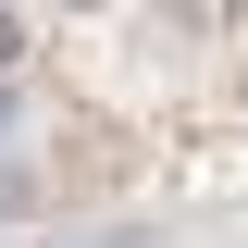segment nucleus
<instances>
[{
  "label": "nucleus",
  "mask_w": 248,
  "mask_h": 248,
  "mask_svg": "<svg viewBox=\"0 0 248 248\" xmlns=\"http://www.w3.org/2000/svg\"><path fill=\"white\" fill-rule=\"evenodd\" d=\"M13 199H25V174H0V211H13Z\"/></svg>",
  "instance_id": "2"
},
{
  "label": "nucleus",
  "mask_w": 248,
  "mask_h": 248,
  "mask_svg": "<svg viewBox=\"0 0 248 248\" xmlns=\"http://www.w3.org/2000/svg\"><path fill=\"white\" fill-rule=\"evenodd\" d=\"M13 50H25V37H13V25H0V75H13Z\"/></svg>",
  "instance_id": "3"
},
{
  "label": "nucleus",
  "mask_w": 248,
  "mask_h": 248,
  "mask_svg": "<svg viewBox=\"0 0 248 248\" xmlns=\"http://www.w3.org/2000/svg\"><path fill=\"white\" fill-rule=\"evenodd\" d=\"M161 25H174V37H223V25H236V0H161Z\"/></svg>",
  "instance_id": "1"
}]
</instances>
